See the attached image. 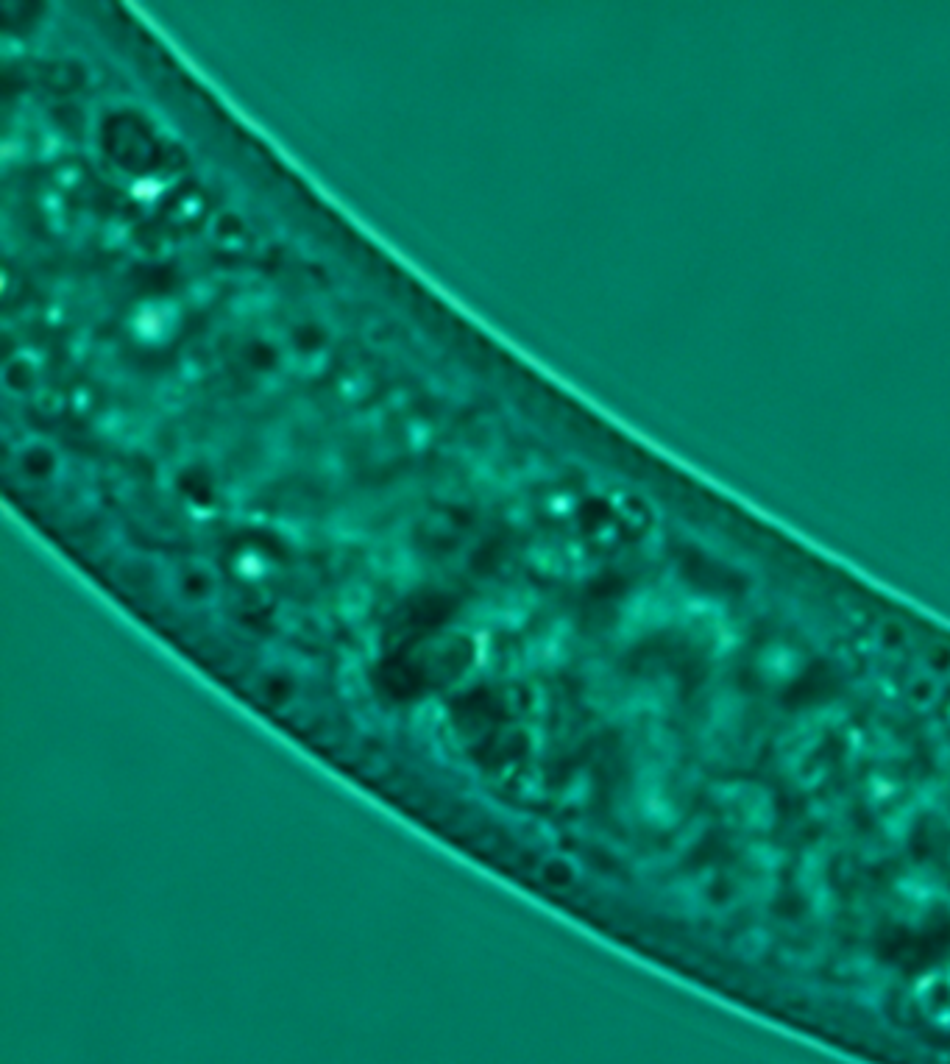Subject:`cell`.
I'll return each instance as SVG.
<instances>
[{
    "label": "cell",
    "mask_w": 950,
    "mask_h": 1064,
    "mask_svg": "<svg viewBox=\"0 0 950 1064\" xmlns=\"http://www.w3.org/2000/svg\"><path fill=\"white\" fill-rule=\"evenodd\" d=\"M290 374L321 379L335 363V326L321 310H293L282 326Z\"/></svg>",
    "instance_id": "6da1fadb"
},
{
    "label": "cell",
    "mask_w": 950,
    "mask_h": 1064,
    "mask_svg": "<svg viewBox=\"0 0 950 1064\" xmlns=\"http://www.w3.org/2000/svg\"><path fill=\"white\" fill-rule=\"evenodd\" d=\"M237 360L248 371V377L254 379L262 390H271L282 385L285 377H290V363H287L285 340H282V326H257L246 332V338L237 346Z\"/></svg>",
    "instance_id": "7a4b0ae2"
},
{
    "label": "cell",
    "mask_w": 950,
    "mask_h": 1064,
    "mask_svg": "<svg viewBox=\"0 0 950 1064\" xmlns=\"http://www.w3.org/2000/svg\"><path fill=\"white\" fill-rule=\"evenodd\" d=\"M6 468L17 474V480L34 485V488H51L56 482L67 477V457L65 452L48 438L40 435H28L20 438L14 446L9 443L6 452Z\"/></svg>",
    "instance_id": "3957f363"
},
{
    "label": "cell",
    "mask_w": 950,
    "mask_h": 1064,
    "mask_svg": "<svg viewBox=\"0 0 950 1064\" xmlns=\"http://www.w3.org/2000/svg\"><path fill=\"white\" fill-rule=\"evenodd\" d=\"M377 577L388 580L396 591H410L424 580V558L407 538H385L368 555Z\"/></svg>",
    "instance_id": "277c9868"
},
{
    "label": "cell",
    "mask_w": 950,
    "mask_h": 1064,
    "mask_svg": "<svg viewBox=\"0 0 950 1064\" xmlns=\"http://www.w3.org/2000/svg\"><path fill=\"white\" fill-rule=\"evenodd\" d=\"M165 583L173 591V597L179 599L182 605H190V608L212 605L221 594L218 571L212 569L207 560L198 558L173 563L168 574H165Z\"/></svg>",
    "instance_id": "5b68a950"
},
{
    "label": "cell",
    "mask_w": 950,
    "mask_h": 1064,
    "mask_svg": "<svg viewBox=\"0 0 950 1064\" xmlns=\"http://www.w3.org/2000/svg\"><path fill=\"white\" fill-rule=\"evenodd\" d=\"M92 432L104 443L120 449H140L145 443H151V424L123 407H104L92 418Z\"/></svg>",
    "instance_id": "8992f818"
},
{
    "label": "cell",
    "mask_w": 950,
    "mask_h": 1064,
    "mask_svg": "<svg viewBox=\"0 0 950 1064\" xmlns=\"http://www.w3.org/2000/svg\"><path fill=\"white\" fill-rule=\"evenodd\" d=\"M207 240L226 257H243L251 251L254 234L246 218L232 207L218 209L207 223Z\"/></svg>",
    "instance_id": "52a82bcc"
},
{
    "label": "cell",
    "mask_w": 950,
    "mask_h": 1064,
    "mask_svg": "<svg viewBox=\"0 0 950 1064\" xmlns=\"http://www.w3.org/2000/svg\"><path fill=\"white\" fill-rule=\"evenodd\" d=\"M40 357L34 351L20 349L14 357L3 365V393L9 399H34L42 388L40 371H37Z\"/></svg>",
    "instance_id": "ba28073f"
},
{
    "label": "cell",
    "mask_w": 950,
    "mask_h": 1064,
    "mask_svg": "<svg viewBox=\"0 0 950 1064\" xmlns=\"http://www.w3.org/2000/svg\"><path fill=\"white\" fill-rule=\"evenodd\" d=\"M535 610H538V594L530 591V588H516L505 597H496L494 627L499 633L516 636V633L530 627Z\"/></svg>",
    "instance_id": "9c48e42d"
},
{
    "label": "cell",
    "mask_w": 950,
    "mask_h": 1064,
    "mask_svg": "<svg viewBox=\"0 0 950 1064\" xmlns=\"http://www.w3.org/2000/svg\"><path fill=\"white\" fill-rule=\"evenodd\" d=\"M374 610V588L363 577H354L340 585L338 591V619L352 630H363Z\"/></svg>",
    "instance_id": "30bf717a"
},
{
    "label": "cell",
    "mask_w": 950,
    "mask_h": 1064,
    "mask_svg": "<svg viewBox=\"0 0 950 1064\" xmlns=\"http://www.w3.org/2000/svg\"><path fill=\"white\" fill-rule=\"evenodd\" d=\"M566 647H569L566 630L560 624H552L521 647V661H527V666H547V663L560 661Z\"/></svg>",
    "instance_id": "8fae6325"
},
{
    "label": "cell",
    "mask_w": 950,
    "mask_h": 1064,
    "mask_svg": "<svg viewBox=\"0 0 950 1064\" xmlns=\"http://www.w3.org/2000/svg\"><path fill=\"white\" fill-rule=\"evenodd\" d=\"M271 532L293 552H307L315 544L313 521L299 513H276L271 519Z\"/></svg>",
    "instance_id": "7c38bea8"
},
{
    "label": "cell",
    "mask_w": 950,
    "mask_h": 1064,
    "mask_svg": "<svg viewBox=\"0 0 950 1064\" xmlns=\"http://www.w3.org/2000/svg\"><path fill=\"white\" fill-rule=\"evenodd\" d=\"M324 535L332 541V544L349 549V546H357L360 541H363L365 527H363V521L357 519L354 513H349V510H338V513H332V516L324 521Z\"/></svg>",
    "instance_id": "4fadbf2b"
},
{
    "label": "cell",
    "mask_w": 950,
    "mask_h": 1064,
    "mask_svg": "<svg viewBox=\"0 0 950 1064\" xmlns=\"http://www.w3.org/2000/svg\"><path fill=\"white\" fill-rule=\"evenodd\" d=\"M524 558H527V563H530L541 577H566V563H563L558 544L535 541V544L527 549Z\"/></svg>",
    "instance_id": "5bb4252c"
},
{
    "label": "cell",
    "mask_w": 950,
    "mask_h": 1064,
    "mask_svg": "<svg viewBox=\"0 0 950 1064\" xmlns=\"http://www.w3.org/2000/svg\"><path fill=\"white\" fill-rule=\"evenodd\" d=\"M274 301L276 296L271 290H265V287H248V290H240L235 299H232L229 310L240 315V318H262V315L271 312Z\"/></svg>",
    "instance_id": "9a60e30c"
},
{
    "label": "cell",
    "mask_w": 950,
    "mask_h": 1064,
    "mask_svg": "<svg viewBox=\"0 0 950 1064\" xmlns=\"http://www.w3.org/2000/svg\"><path fill=\"white\" fill-rule=\"evenodd\" d=\"M182 299L187 310H212V307L218 304V299H221V287H218L215 279H209V276H198L193 282H187Z\"/></svg>",
    "instance_id": "2e32d148"
},
{
    "label": "cell",
    "mask_w": 950,
    "mask_h": 1064,
    "mask_svg": "<svg viewBox=\"0 0 950 1064\" xmlns=\"http://www.w3.org/2000/svg\"><path fill=\"white\" fill-rule=\"evenodd\" d=\"M338 680L343 688H365V658L360 649H340Z\"/></svg>",
    "instance_id": "e0dca14e"
},
{
    "label": "cell",
    "mask_w": 950,
    "mask_h": 1064,
    "mask_svg": "<svg viewBox=\"0 0 950 1064\" xmlns=\"http://www.w3.org/2000/svg\"><path fill=\"white\" fill-rule=\"evenodd\" d=\"M31 402H34V407L40 410L42 416L56 418V416H62L67 407H70V396H67V393H59V390L45 388V385H42L40 393H37V396H34Z\"/></svg>",
    "instance_id": "ac0fdd59"
},
{
    "label": "cell",
    "mask_w": 950,
    "mask_h": 1064,
    "mask_svg": "<svg viewBox=\"0 0 950 1064\" xmlns=\"http://www.w3.org/2000/svg\"><path fill=\"white\" fill-rule=\"evenodd\" d=\"M204 374H207V368L201 363V357H196V354H182L179 363H176V374H173V377L179 379L184 388H193V385H198V382L204 379Z\"/></svg>",
    "instance_id": "d6986e66"
},
{
    "label": "cell",
    "mask_w": 950,
    "mask_h": 1064,
    "mask_svg": "<svg viewBox=\"0 0 950 1064\" xmlns=\"http://www.w3.org/2000/svg\"><path fill=\"white\" fill-rule=\"evenodd\" d=\"M184 393H187V388H184L182 382H179L176 377L162 379V382H159V388L154 390L159 407H165V410H179L184 402Z\"/></svg>",
    "instance_id": "ffe728a7"
},
{
    "label": "cell",
    "mask_w": 950,
    "mask_h": 1064,
    "mask_svg": "<svg viewBox=\"0 0 950 1064\" xmlns=\"http://www.w3.org/2000/svg\"><path fill=\"white\" fill-rule=\"evenodd\" d=\"M432 438H435V429H432L427 421H413V424L404 427V443H407L410 449H416V452L427 449Z\"/></svg>",
    "instance_id": "44dd1931"
},
{
    "label": "cell",
    "mask_w": 950,
    "mask_h": 1064,
    "mask_svg": "<svg viewBox=\"0 0 950 1064\" xmlns=\"http://www.w3.org/2000/svg\"><path fill=\"white\" fill-rule=\"evenodd\" d=\"M318 471H321V474H326L329 480H335V477H340V474L346 471V460H343V455H340V449H335V446H329V449H324V452H321V457H318Z\"/></svg>",
    "instance_id": "7402d4cb"
},
{
    "label": "cell",
    "mask_w": 950,
    "mask_h": 1064,
    "mask_svg": "<svg viewBox=\"0 0 950 1064\" xmlns=\"http://www.w3.org/2000/svg\"><path fill=\"white\" fill-rule=\"evenodd\" d=\"M67 351H70V357L76 360V363H81V360H87L92 354V338L87 335V332H79V335H73L70 338V343H67Z\"/></svg>",
    "instance_id": "603a6c76"
},
{
    "label": "cell",
    "mask_w": 950,
    "mask_h": 1064,
    "mask_svg": "<svg viewBox=\"0 0 950 1064\" xmlns=\"http://www.w3.org/2000/svg\"><path fill=\"white\" fill-rule=\"evenodd\" d=\"M527 519H530V510H527V505H524V502H516V505L508 507V521H510V524H524Z\"/></svg>",
    "instance_id": "cb8c5ba5"
}]
</instances>
